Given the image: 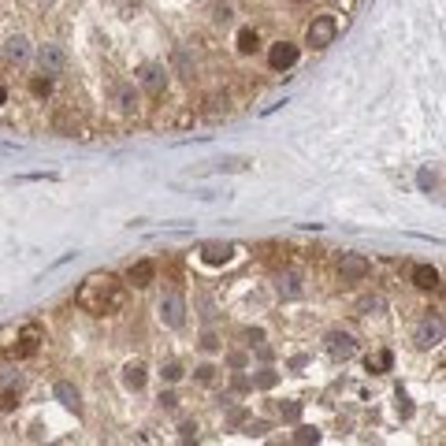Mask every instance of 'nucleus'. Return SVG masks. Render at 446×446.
<instances>
[{"label": "nucleus", "instance_id": "nucleus-1", "mask_svg": "<svg viewBox=\"0 0 446 446\" xmlns=\"http://www.w3.org/2000/svg\"><path fill=\"white\" fill-rule=\"evenodd\" d=\"M123 301H127V290H123V282H119L116 276H90L82 282V290H79V305L86 312H93V317H108V312H119L123 309Z\"/></svg>", "mask_w": 446, "mask_h": 446}, {"label": "nucleus", "instance_id": "nucleus-2", "mask_svg": "<svg viewBox=\"0 0 446 446\" xmlns=\"http://www.w3.org/2000/svg\"><path fill=\"white\" fill-rule=\"evenodd\" d=\"M335 34H339V23H335L331 15H320V19H312L309 30H305V45L309 49H328Z\"/></svg>", "mask_w": 446, "mask_h": 446}, {"label": "nucleus", "instance_id": "nucleus-3", "mask_svg": "<svg viewBox=\"0 0 446 446\" xmlns=\"http://www.w3.org/2000/svg\"><path fill=\"white\" fill-rule=\"evenodd\" d=\"M160 320H164L168 328H182V320H186V305H182L179 294H168V298L160 301Z\"/></svg>", "mask_w": 446, "mask_h": 446}, {"label": "nucleus", "instance_id": "nucleus-4", "mask_svg": "<svg viewBox=\"0 0 446 446\" xmlns=\"http://www.w3.org/2000/svg\"><path fill=\"white\" fill-rule=\"evenodd\" d=\"M339 271H342V279H346V282L365 279V276H368V257H361V253H342Z\"/></svg>", "mask_w": 446, "mask_h": 446}, {"label": "nucleus", "instance_id": "nucleus-5", "mask_svg": "<svg viewBox=\"0 0 446 446\" xmlns=\"http://www.w3.org/2000/svg\"><path fill=\"white\" fill-rule=\"evenodd\" d=\"M268 63L276 71H287V67H294L298 63V45H290V41H279V45H271V52H268Z\"/></svg>", "mask_w": 446, "mask_h": 446}, {"label": "nucleus", "instance_id": "nucleus-6", "mask_svg": "<svg viewBox=\"0 0 446 446\" xmlns=\"http://www.w3.org/2000/svg\"><path fill=\"white\" fill-rule=\"evenodd\" d=\"M38 63H41V74H60V71H63V63H67V56H63V49H60V45H41Z\"/></svg>", "mask_w": 446, "mask_h": 446}, {"label": "nucleus", "instance_id": "nucleus-7", "mask_svg": "<svg viewBox=\"0 0 446 446\" xmlns=\"http://www.w3.org/2000/svg\"><path fill=\"white\" fill-rule=\"evenodd\" d=\"M328 353L339 357V361H350V357L357 353V342H353L346 331H331V335H328Z\"/></svg>", "mask_w": 446, "mask_h": 446}, {"label": "nucleus", "instance_id": "nucleus-8", "mask_svg": "<svg viewBox=\"0 0 446 446\" xmlns=\"http://www.w3.org/2000/svg\"><path fill=\"white\" fill-rule=\"evenodd\" d=\"M439 339H443V324L428 317L417 328V346H420V350H431V346H439Z\"/></svg>", "mask_w": 446, "mask_h": 446}, {"label": "nucleus", "instance_id": "nucleus-9", "mask_svg": "<svg viewBox=\"0 0 446 446\" xmlns=\"http://www.w3.org/2000/svg\"><path fill=\"white\" fill-rule=\"evenodd\" d=\"M201 257H205V264H227V260L234 257V246L231 242H209L201 249Z\"/></svg>", "mask_w": 446, "mask_h": 446}, {"label": "nucleus", "instance_id": "nucleus-10", "mask_svg": "<svg viewBox=\"0 0 446 446\" xmlns=\"http://www.w3.org/2000/svg\"><path fill=\"white\" fill-rule=\"evenodd\" d=\"M141 86H145V90L149 93H164V86H168V71L164 67H157V63H153V67H145V71H141Z\"/></svg>", "mask_w": 446, "mask_h": 446}, {"label": "nucleus", "instance_id": "nucleus-11", "mask_svg": "<svg viewBox=\"0 0 446 446\" xmlns=\"http://www.w3.org/2000/svg\"><path fill=\"white\" fill-rule=\"evenodd\" d=\"M127 282H130V287H149V282H153V264H149V260L130 264L127 268Z\"/></svg>", "mask_w": 446, "mask_h": 446}, {"label": "nucleus", "instance_id": "nucleus-12", "mask_svg": "<svg viewBox=\"0 0 446 446\" xmlns=\"http://www.w3.org/2000/svg\"><path fill=\"white\" fill-rule=\"evenodd\" d=\"M413 282H417L420 290H435L439 287V271L431 264H420V268H413Z\"/></svg>", "mask_w": 446, "mask_h": 446}, {"label": "nucleus", "instance_id": "nucleus-13", "mask_svg": "<svg viewBox=\"0 0 446 446\" xmlns=\"http://www.w3.org/2000/svg\"><path fill=\"white\" fill-rule=\"evenodd\" d=\"M4 56L12 63H23L30 56V41L26 38H12V41H8V49H4Z\"/></svg>", "mask_w": 446, "mask_h": 446}, {"label": "nucleus", "instance_id": "nucleus-14", "mask_svg": "<svg viewBox=\"0 0 446 446\" xmlns=\"http://www.w3.org/2000/svg\"><path fill=\"white\" fill-rule=\"evenodd\" d=\"M279 294L282 298H301V276H294V271L279 276Z\"/></svg>", "mask_w": 446, "mask_h": 446}, {"label": "nucleus", "instance_id": "nucleus-15", "mask_svg": "<svg viewBox=\"0 0 446 446\" xmlns=\"http://www.w3.org/2000/svg\"><path fill=\"white\" fill-rule=\"evenodd\" d=\"M390 365H395V357H390V350H376L372 357H368V372H390Z\"/></svg>", "mask_w": 446, "mask_h": 446}, {"label": "nucleus", "instance_id": "nucleus-16", "mask_svg": "<svg viewBox=\"0 0 446 446\" xmlns=\"http://www.w3.org/2000/svg\"><path fill=\"white\" fill-rule=\"evenodd\" d=\"M123 383L130 390H141V387H145V368H141V365H127L123 368Z\"/></svg>", "mask_w": 446, "mask_h": 446}, {"label": "nucleus", "instance_id": "nucleus-17", "mask_svg": "<svg viewBox=\"0 0 446 446\" xmlns=\"http://www.w3.org/2000/svg\"><path fill=\"white\" fill-rule=\"evenodd\" d=\"M52 395H56L67 409H79V390H74L71 383H56V387H52Z\"/></svg>", "mask_w": 446, "mask_h": 446}, {"label": "nucleus", "instance_id": "nucleus-18", "mask_svg": "<svg viewBox=\"0 0 446 446\" xmlns=\"http://www.w3.org/2000/svg\"><path fill=\"white\" fill-rule=\"evenodd\" d=\"M257 30H242V34H238V52H257Z\"/></svg>", "mask_w": 446, "mask_h": 446}, {"label": "nucleus", "instance_id": "nucleus-19", "mask_svg": "<svg viewBox=\"0 0 446 446\" xmlns=\"http://www.w3.org/2000/svg\"><path fill=\"white\" fill-rule=\"evenodd\" d=\"M294 443H320V431L317 428H298L294 431Z\"/></svg>", "mask_w": 446, "mask_h": 446}, {"label": "nucleus", "instance_id": "nucleus-20", "mask_svg": "<svg viewBox=\"0 0 446 446\" xmlns=\"http://www.w3.org/2000/svg\"><path fill=\"white\" fill-rule=\"evenodd\" d=\"M383 309H387L383 298H365L361 301V312H383Z\"/></svg>", "mask_w": 446, "mask_h": 446}, {"label": "nucleus", "instance_id": "nucleus-21", "mask_svg": "<svg viewBox=\"0 0 446 446\" xmlns=\"http://www.w3.org/2000/svg\"><path fill=\"white\" fill-rule=\"evenodd\" d=\"M164 379H168V383H175V379H182V365L168 361V365H164Z\"/></svg>", "mask_w": 446, "mask_h": 446}, {"label": "nucleus", "instance_id": "nucleus-22", "mask_svg": "<svg viewBox=\"0 0 446 446\" xmlns=\"http://www.w3.org/2000/svg\"><path fill=\"white\" fill-rule=\"evenodd\" d=\"M301 417V406L298 401H287V406H282V420H298Z\"/></svg>", "mask_w": 446, "mask_h": 446}, {"label": "nucleus", "instance_id": "nucleus-23", "mask_svg": "<svg viewBox=\"0 0 446 446\" xmlns=\"http://www.w3.org/2000/svg\"><path fill=\"white\" fill-rule=\"evenodd\" d=\"M160 406H164V409H175L179 398H175V395H160Z\"/></svg>", "mask_w": 446, "mask_h": 446}, {"label": "nucleus", "instance_id": "nucleus-24", "mask_svg": "<svg viewBox=\"0 0 446 446\" xmlns=\"http://www.w3.org/2000/svg\"><path fill=\"white\" fill-rule=\"evenodd\" d=\"M34 93L45 97V93H49V79H38V82H34Z\"/></svg>", "mask_w": 446, "mask_h": 446}, {"label": "nucleus", "instance_id": "nucleus-25", "mask_svg": "<svg viewBox=\"0 0 446 446\" xmlns=\"http://www.w3.org/2000/svg\"><path fill=\"white\" fill-rule=\"evenodd\" d=\"M257 383H260V387H271V383H276V376L264 372V376H257Z\"/></svg>", "mask_w": 446, "mask_h": 446}, {"label": "nucleus", "instance_id": "nucleus-26", "mask_svg": "<svg viewBox=\"0 0 446 446\" xmlns=\"http://www.w3.org/2000/svg\"><path fill=\"white\" fill-rule=\"evenodd\" d=\"M8 101V90H4V86H0V104H4Z\"/></svg>", "mask_w": 446, "mask_h": 446}]
</instances>
